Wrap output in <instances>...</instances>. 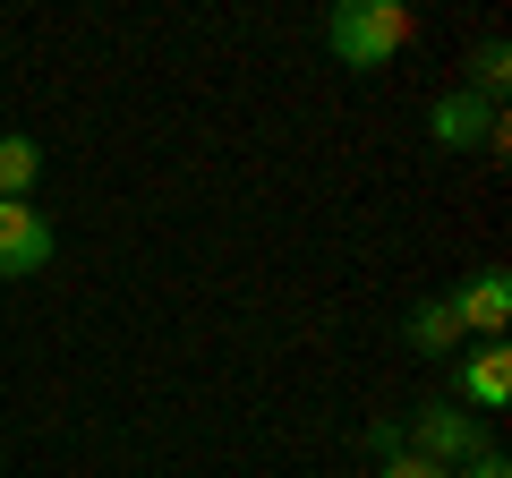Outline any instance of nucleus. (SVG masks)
I'll return each instance as SVG.
<instances>
[{
  "instance_id": "nucleus-11",
  "label": "nucleus",
  "mask_w": 512,
  "mask_h": 478,
  "mask_svg": "<svg viewBox=\"0 0 512 478\" xmlns=\"http://www.w3.org/2000/svg\"><path fill=\"white\" fill-rule=\"evenodd\" d=\"M376 478H453V470H436V461H419V453H393V461H376Z\"/></svg>"
},
{
  "instance_id": "nucleus-10",
  "label": "nucleus",
  "mask_w": 512,
  "mask_h": 478,
  "mask_svg": "<svg viewBox=\"0 0 512 478\" xmlns=\"http://www.w3.org/2000/svg\"><path fill=\"white\" fill-rule=\"evenodd\" d=\"M367 453H376V461L410 453V444H402V419H367Z\"/></svg>"
},
{
  "instance_id": "nucleus-3",
  "label": "nucleus",
  "mask_w": 512,
  "mask_h": 478,
  "mask_svg": "<svg viewBox=\"0 0 512 478\" xmlns=\"http://www.w3.org/2000/svg\"><path fill=\"white\" fill-rule=\"evenodd\" d=\"M427 137H436L444 154H504L512 120H504L495 103H478L470 86H444L436 103H427Z\"/></svg>"
},
{
  "instance_id": "nucleus-7",
  "label": "nucleus",
  "mask_w": 512,
  "mask_h": 478,
  "mask_svg": "<svg viewBox=\"0 0 512 478\" xmlns=\"http://www.w3.org/2000/svg\"><path fill=\"white\" fill-rule=\"evenodd\" d=\"M402 342L419 350V359H461V316H453V299H419V308L402 316Z\"/></svg>"
},
{
  "instance_id": "nucleus-1",
  "label": "nucleus",
  "mask_w": 512,
  "mask_h": 478,
  "mask_svg": "<svg viewBox=\"0 0 512 478\" xmlns=\"http://www.w3.org/2000/svg\"><path fill=\"white\" fill-rule=\"evenodd\" d=\"M410 35H419V18L402 0H342V9H325V52L342 69H384Z\"/></svg>"
},
{
  "instance_id": "nucleus-2",
  "label": "nucleus",
  "mask_w": 512,
  "mask_h": 478,
  "mask_svg": "<svg viewBox=\"0 0 512 478\" xmlns=\"http://www.w3.org/2000/svg\"><path fill=\"white\" fill-rule=\"evenodd\" d=\"M402 444H410L419 461H436V470H461V461L487 453V419H470L453 393H436V402H419V410L402 419Z\"/></svg>"
},
{
  "instance_id": "nucleus-9",
  "label": "nucleus",
  "mask_w": 512,
  "mask_h": 478,
  "mask_svg": "<svg viewBox=\"0 0 512 478\" xmlns=\"http://www.w3.org/2000/svg\"><path fill=\"white\" fill-rule=\"evenodd\" d=\"M461 86H470L478 94V103H495V111H504V86H512V52H504V43H478V52H470V77H461Z\"/></svg>"
},
{
  "instance_id": "nucleus-6",
  "label": "nucleus",
  "mask_w": 512,
  "mask_h": 478,
  "mask_svg": "<svg viewBox=\"0 0 512 478\" xmlns=\"http://www.w3.org/2000/svg\"><path fill=\"white\" fill-rule=\"evenodd\" d=\"M444 299H453V316H461L470 342H504V325H512V274H504V265L470 274L461 291H444Z\"/></svg>"
},
{
  "instance_id": "nucleus-4",
  "label": "nucleus",
  "mask_w": 512,
  "mask_h": 478,
  "mask_svg": "<svg viewBox=\"0 0 512 478\" xmlns=\"http://www.w3.org/2000/svg\"><path fill=\"white\" fill-rule=\"evenodd\" d=\"M453 402L470 410V419H487V410L512 402V350L504 342H470L453 359Z\"/></svg>"
},
{
  "instance_id": "nucleus-12",
  "label": "nucleus",
  "mask_w": 512,
  "mask_h": 478,
  "mask_svg": "<svg viewBox=\"0 0 512 478\" xmlns=\"http://www.w3.org/2000/svg\"><path fill=\"white\" fill-rule=\"evenodd\" d=\"M453 478H512V461H504V453H495V444H487V453H478V461H461Z\"/></svg>"
},
{
  "instance_id": "nucleus-5",
  "label": "nucleus",
  "mask_w": 512,
  "mask_h": 478,
  "mask_svg": "<svg viewBox=\"0 0 512 478\" xmlns=\"http://www.w3.org/2000/svg\"><path fill=\"white\" fill-rule=\"evenodd\" d=\"M52 265V214L35 197L26 205H0V282H26Z\"/></svg>"
},
{
  "instance_id": "nucleus-8",
  "label": "nucleus",
  "mask_w": 512,
  "mask_h": 478,
  "mask_svg": "<svg viewBox=\"0 0 512 478\" xmlns=\"http://www.w3.org/2000/svg\"><path fill=\"white\" fill-rule=\"evenodd\" d=\"M35 180H43V146L9 129V137H0V205H26V197H35Z\"/></svg>"
}]
</instances>
